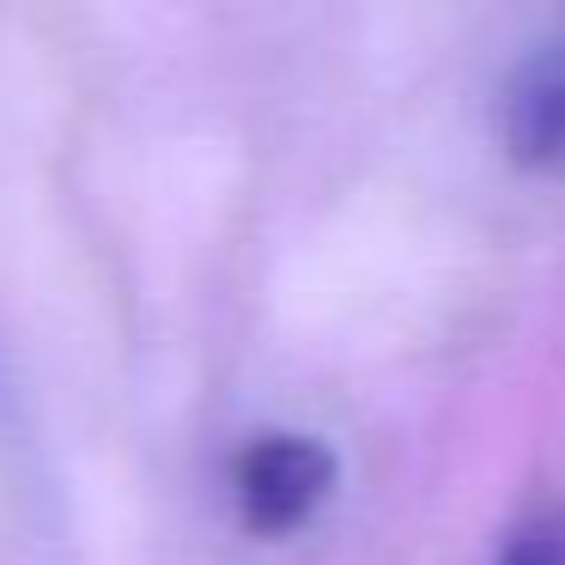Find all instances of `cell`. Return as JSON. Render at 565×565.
<instances>
[{"label": "cell", "instance_id": "1", "mask_svg": "<svg viewBox=\"0 0 565 565\" xmlns=\"http://www.w3.org/2000/svg\"><path fill=\"white\" fill-rule=\"evenodd\" d=\"M341 462L310 431H256L232 456V499L249 535L286 541L305 523H317L322 504L334 499Z\"/></svg>", "mask_w": 565, "mask_h": 565}, {"label": "cell", "instance_id": "2", "mask_svg": "<svg viewBox=\"0 0 565 565\" xmlns=\"http://www.w3.org/2000/svg\"><path fill=\"white\" fill-rule=\"evenodd\" d=\"M504 159L529 177H565V31L523 55L499 92Z\"/></svg>", "mask_w": 565, "mask_h": 565}, {"label": "cell", "instance_id": "3", "mask_svg": "<svg viewBox=\"0 0 565 565\" xmlns=\"http://www.w3.org/2000/svg\"><path fill=\"white\" fill-rule=\"evenodd\" d=\"M492 565H565V511L535 516L529 529H516Z\"/></svg>", "mask_w": 565, "mask_h": 565}]
</instances>
